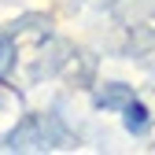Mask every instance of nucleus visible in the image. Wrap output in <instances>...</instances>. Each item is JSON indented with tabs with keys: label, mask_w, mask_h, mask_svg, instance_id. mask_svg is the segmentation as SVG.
<instances>
[{
	"label": "nucleus",
	"mask_w": 155,
	"mask_h": 155,
	"mask_svg": "<svg viewBox=\"0 0 155 155\" xmlns=\"http://www.w3.org/2000/svg\"><path fill=\"white\" fill-rule=\"evenodd\" d=\"M8 63H11V41L0 37V74H8Z\"/></svg>",
	"instance_id": "nucleus-3"
},
{
	"label": "nucleus",
	"mask_w": 155,
	"mask_h": 155,
	"mask_svg": "<svg viewBox=\"0 0 155 155\" xmlns=\"http://www.w3.org/2000/svg\"><path fill=\"white\" fill-rule=\"evenodd\" d=\"M129 100H133V92H129L126 85H107L100 96H96V104H100V107H118V111H122Z\"/></svg>",
	"instance_id": "nucleus-2"
},
{
	"label": "nucleus",
	"mask_w": 155,
	"mask_h": 155,
	"mask_svg": "<svg viewBox=\"0 0 155 155\" xmlns=\"http://www.w3.org/2000/svg\"><path fill=\"white\" fill-rule=\"evenodd\" d=\"M122 122H126V129L129 133H137V137H140V133H148V107L140 104V100H129L126 107H122Z\"/></svg>",
	"instance_id": "nucleus-1"
}]
</instances>
